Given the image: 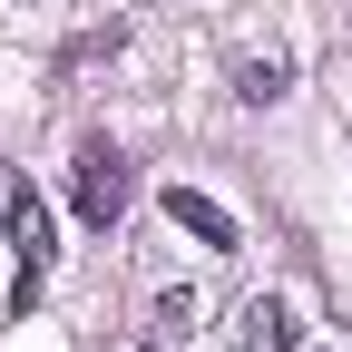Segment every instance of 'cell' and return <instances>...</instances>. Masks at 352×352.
Listing matches in <instances>:
<instances>
[{
  "label": "cell",
  "mask_w": 352,
  "mask_h": 352,
  "mask_svg": "<svg viewBox=\"0 0 352 352\" xmlns=\"http://www.w3.org/2000/svg\"><path fill=\"white\" fill-rule=\"evenodd\" d=\"M235 98H245V108L284 98V59H245V69H235Z\"/></svg>",
  "instance_id": "5"
},
{
  "label": "cell",
  "mask_w": 352,
  "mask_h": 352,
  "mask_svg": "<svg viewBox=\"0 0 352 352\" xmlns=\"http://www.w3.org/2000/svg\"><path fill=\"white\" fill-rule=\"evenodd\" d=\"M166 215H176V235H196V245H215V254L235 245V215L215 206V196H196V186H166Z\"/></svg>",
  "instance_id": "3"
},
{
  "label": "cell",
  "mask_w": 352,
  "mask_h": 352,
  "mask_svg": "<svg viewBox=\"0 0 352 352\" xmlns=\"http://www.w3.org/2000/svg\"><path fill=\"white\" fill-rule=\"evenodd\" d=\"M10 254H20V314H30V294H39V274H50V206H39L30 186L10 196Z\"/></svg>",
  "instance_id": "2"
},
{
  "label": "cell",
  "mask_w": 352,
  "mask_h": 352,
  "mask_svg": "<svg viewBox=\"0 0 352 352\" xmlns=\"http://www.w3.org/2000/svg\"><path fill=\"white\" fill-rule=\"evenodd\" d=\"M69 196H78L88 226H118L127 196H138V176H127V157H118L108 138H88V147H78V166H69Z\"/></svg>",
  "instance_id": "1"
},
{
  "label": "cell",
  "mask_w": 352,
  "mask_h": 352,
  "mask_svg": "<svg viewBox=\"0 0 352 352\" xmlns=\"http://www.w3.org/2000/svg\"><path fill=\"white\" fill-rule=\"evenodd\" d=\"M235 342H245V352H294V303L254 294V303H245V323H235Z\"/></svg>",
  "instance_id": "4"
}]
</instances>
